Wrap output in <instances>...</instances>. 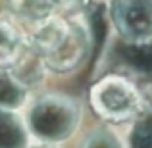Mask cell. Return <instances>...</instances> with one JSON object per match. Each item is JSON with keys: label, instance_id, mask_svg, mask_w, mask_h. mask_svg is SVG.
Instances as JSON below:
<instances>
[{"label": "cell", "instance_id": "cell-1", "mask_svg": "<svg viewBox=\"0 0 152 148\" xmlns=\"http://www.w3.org/2000/svg\"><path fill=\"white\" fill-rule=\"evenodd\" d=\"M25 33L29 48L46 71L75 69L91 50V31L81 14H52L27 27Z\"/></svg>", "mask_w": 152, "mask_h": 148}, {"label": "cell", "instance_id": "cell-2", "mask_svg": "<svg viewBox=\"0 0 152 148\" xmlns=\"http://www.w3.org/2000/svg\"><path fill=\"white\" fill-rule=\"evenodd\" d=\"M81 110L77 102L62 94H45L29 98L23 121L31 139L41 144H60L77 129Z\"/></svg>", "mask_w": 152, "mask_h": 148}, {"label": "cell", "instance_id": "cell-3", "mask_svg": "<svg viewBox=\"0 0 152 148\" xmlns=\"http://www.w3.org/2000/svg\"><path fill=\"white\" fill-rule=\"evenodd\" d=\"M91 106L108 123L133 121L142 110V96L133 81L121 75H106L91 87Z\"/></svg>", "mask_w": 152, "mask_h": 148}, {"label": "cell", "instance_id": "cell-4", "mask_svg": "<svg viewBox=\"0 0 152 148\" xmlns=\"http://www.w3.org/2000/svg\"><path fill=\"white\" fill-rule=\"evenodd\" d=\"M110 15L125 42H152V0H110Z\"/></svg>", "mask_w": 152, "mask_h": 148}, {"label": "cell", "instance_id": "cell-5", "mask_svg": "<svg viewBox=\"0 0 152 148\" xmlns=\"http://www.w3.org/2000/svg\"><path fill=\"white\" fill-rule=\"evenodd\" d=\"M27 48L25 29L10 15H0V67L8 69Z\"/></svg>", "mask_w": 152, "mask_h": 148}, {"label": "cell", "instance_id": "cell-6", "mask_svg": "<svg viewBox=\"0 0 152 148\" xmlns=\"http://www.w3.org/2000/svg\"><path fill=\"white\" fill-rule=\"evenodd\" d=\"M29 139L23 115L0 108V148H29Z\"/></svg>", "mask_w": 152, "mask_h": 148}, {"label": "cell", "instance_id": "cell-7", "mask_svg": "<svg viewBox=\"0 0 152 148\" xmlns=\"http://www.w3.org/2000/svg\"><path fill=\"white\" fill-rule=\"evenodd\" d=\"M29 98H31V90L10 69L0 67V108L19 112L27 106Z\"/></svg>", "mask_w": 152, "mask_h": 148}, {"label": "cell", "instance_id": "cell-8", "mask_svg": "<svg viewBox=\"0 0 152 148\" xmlns=\"http://www.w3.org/2000/svg\"><path fill=\"white\" fill-rule=\"evenodd\" d=\"M127 148H152V106H142L133 119Z\"/></svg>", "mask_w": 152, "mask_h": 148}, {"label": "cell", "instance_id": "cell-9", "mask_svg": "<svg viewBox=\"0 0 152 148\" xmlns=\"http://www.w3.org/2000/svg\"><path fill=\"white\" fill-rule=\"evenodd\" d=\"M81 148H125L119 142V139L115 137L112 131L108 129H96L85 139V142Z\"/></svg>", "mask_w": 152, "mask_h": 148}, {"label": "cell", "instance_id": "cell-10", "mask_svg": "<svg viewBox=\"0 0 152 148\" xmlns=\"http://www.w3.org/2000/svg\"><path fill=\"white\" fill-rule=\"evenodd\" d=\"M29 148H33V146H29ZM37 148H50V146H48V144H41V142H39Z\"/></svg>", "mask_w": 152, "mask_h": 148}]
</instances>
